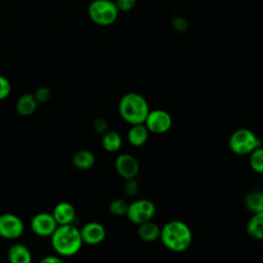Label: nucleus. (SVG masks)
Masks as SVG:
<instances>
[{"label": "nucleus", "mask_w": 263, "mask_h": 263, "mask_svg": "<svg viewBox=\"0 0 263 263\" xmlns=\"http://www.w3.org/2000/svg\"><path fill=\"white\" fill-rule=\"evenodd\" d=\"M11 93V83L7 77L0 74V101L7 99Z\"/></svg>", "instance_id": "b1692460"}, {"label": "nucleus", "mask_w": 263, "mask_h": 263, "mask_svg": "<svg viewBox=\"0 0 263 263\" xmlns=\"http://www.w3.org/2000/svg\"><path fill=\"white\" fill-rule=\"evenodd\" d=\"M119 10L114 0H92L87 6L89 20L101 27L113 25L118 18Z\"/></svg>", "instance_id": "20e7f679"}, {"label": "nucleus", "mask_w": 263, "mask_h": 263, "mask_svg": "<svg viewBox=\"0 0 263 263\" xmlns=\"http://www.w3.org/2000/svg\"><path fill=\"white\" fill-rule=\"evenodd\" d=\"M51 214L58 225L73 224L76 219L75 206L68 201H61L57 203Z\"/></svg>", "instance_id": "f8f14e48"}, {"label": "nucleus", "mask_w": 263, "mask_h": 263, "mask_svg": "<svg viewBox=\"0 0 263 263\" xmlns=\"http://www.w3.org/2000/svg\"><path fill=\"white\" fill-rule=\"evenodd\" d=\"M159 238L163 246L170 251L183 253L191 246L193 234L190 227L185 222L172 220L160 228Z\"/></svg>", "instance_id": "f257e3e1"}, {"label": "nucleus", "mask_w": 263, "mask_h": 263, "mask_svg": "<svg viewBox=\"0 0 263 263\" xmlns=\"http://www.w3.org/2000/svg\"><path fill=\"white\" fill-rule=\"evenodd\" d=\"M93 128L97 133L100 134H105L108 130V122L106 119L104 118H97L93 121Z\"/></svg>", "instance_id": "bb28decb"}, {"label": "nucleus", "mask_w": 263, "mask_h": 263, "mask_svg": "<svg viewBox=\"0 0 263 263\" xmlns=\"http://www.w3.org/2000/svg\"><path fill=\"white\" fill-rule=\"evenodd\" d=\"M124 191L129 196H134V195H136L138 193V191H139V184H138V182L136 181L135 178L134 179L125 180Z\"/></svg>", "instance_id": "a878e982"}, {"label": "nucleus", "mask_w": 263, "mask_h": 263, "mask_svg": "<svg viewBox=\"0 0 263 263\" xmlns=\"http://www.w3.org/2000/svg\"><path fill=\"white\" fill-rule=\"evenodd\" d=\"M58 223L55 222L51 213L40 212L33 216L30 222V227L32 231L39 237H50L54 230L58 227Z\"/></svg>", "instance_id": "1a4fd4ad"}, {"label": "nucleus", "mask_w": 263, "mask_h": 263, "mask_svg": "<svg viewBox=\"0 0 263 263\" xmlns=\"http://www.w3.org/2000/svg\"><path fill=\"white\" fill-rule=\"evenodd\" d=\"M122 145V139L120 135L115 130H107L102 137L103 148L110 153L117 152Z\"/></svg>", "instance_id": "aec40b11"}, {"label": "nucleus", "mask_w": 263, "mask_h": 263, "mask_svg": "<svg viewBox=\"0 0 263 263\" xmlns=\"http://www.w3.org/2000/svg\"><path fill=\"white\" fill-rule=\"evenodd\" d=\"M155 204L150 199L141 198L128 203L126 217L127 219L137 225L152 220L155 215Z\"/></svg>", "instance_id": "423d86ee"}, {"label": "nucleus", "mask_w": 263, "mask_h": 263, "mask_svg": "<svg viewBox=\"0 0 263 263\" xmlns=\"http://www.w3.org/2000/svg\"><path fill=\"white\" fill-rule=\"evenodd\" d=\"M79 230L83 243L88 246H97L106 237V229L99 222L85 223Z\"/></svg>", "instance_id": "9b49d317"}, {"label": "nucleus", "mask_w": 263, "mask_h": 263, "mask_svg": "<svg viewBox=\"0 0 263 263\" xmlns=\"http://www.w3.org/2000/svg\"><path fill=\"white\" fill-rule=\"evenodd\" d=\"M25 231L23 220L15 214L4 213L0 215V237L14 240L20 238Z\"/></svg>", "instance_id": "0eeeda50"}, {"label": "nucleus", "mask_w": 263, "mask_h": 263, "mask_svg": "<svg viewBox=\"0 0 263 263\" xmlns=\"http://www.w3.org/2000/svg\"><path fill=\"white\" fill-rule=\"evenodd\" d=\"M138 234L142 240L147 242H152L159 238L160 227L155 222L150 220L139 225Z\"/></svg>", "instance_id": "a211bd4d"}, {"label": "nucleus", "mask_w": 263, "mask_h": 263, "mask_svg": "<svg viewBox=\"0 0 263 263\" xmlns=\"http://www.w3.org/2000/svg\"><path fill=\"white\" fill-rule=\"evenodd\" d=\"M38 263H65L64 260L58 255H50L42 258Z\"/></svg>", "instance_id": "cd10ccee"}, {"label": "nucleus", "mask_w": 263, "mask_h": 263, "mask_svg": "<svg viewBox=\"0 0 263 263\" xmlns=\"http://www.w3.org/2000/svg\"><path fill=\"white\" fill-rule=\"evenodd\" d=\"M34 97L36 99V101L41 104H44V103H47L51 97H52V92H51V89L47 86H40L38 87L35 92H34Z\"/></svg>", "instance_id": "5701e85b"}, {"label": "nucleus", "mask_w": 263, "mask_h": 263, "mask_svg": "<svg viewBox=\"0 0 263 263\" xmlns=\"http://www.w3.org/2000/svg\"><path fill=\"white\" fill-rule=\"evenodd\" d=\"M95 162H96L95 154L91 151L86 149H82L75 152V154L72 157L73 165L80 171H87L91 168Z\"/></svg>", "instance_id": "dca6fc26"}, {"label": "nucleus", "mask_w": 263, "mask_h": 263, "mask_svg": "<svg viewBox=\"0 0 263 263\" xmlns=\"http://www.w3.org/2000/svg\"><path fill=\"white\" fill-rule=\"evenodd\" d=\"M7 260L9 263H32L33 256L27 246L15 242L7 250Z\"/></svg>", "instance_id": "ddd939ff"}, {"label": "nucleus", "mask_w": 263, "mask_h": 263, "mask_svg": "<svg viewBox=\"0 0 263 263\" xmlns=\"http://www.w3.org/2000/svg\"><path fill=\"white\" fill-rule=\"evenodd\" d=\"M38 107V102L36 101L34 93L26 92L18 97L15 103L16 112L24 117L31 116L35 113Z\"/></svg>", "instance_id": "4468645a"}, {"label": "nucleus", "mask_w": 263, "mask_h": 263, "mask_svg": "<svg viewBox=\"0 0 263 263\" xmlns=\"http://www.w3.org/2000/svg\"><path fill=\"white\" fill-rule=\"evenodd\" d=\"M228 146L232 153L242 156L249 155L257 147L261 146V141L253 130L241 127L230 135Z\"/></svg>", "instance_id": "39448f33"}, {"label": "nucleus", "mask_w": 263, "mask_h": 263, "mask_svg": "<svg viewBox=\"0 0 263 263\" xmlns=\"http://www.w3.org/2000/svg\"><path fill=\"white\" fill-rule=\"evenodd\" d=\"M249 163L251 168L257 174H263V147H257L249 154Z\"/></svg>", "instance_id": "412c9836"}, {"label": "nucleus", "mask_w": 263, "mask_h": 263, "mask_svg": "<svg viewBox=\"0 0 263 263\" xmlns=\"http://www.w3.org/2000/svg\"><path fill=\"white\" fill-rule=\"evenodd\" d=\"M115 170L124 180L134 179L140 171V164L136 157L130 154H119L115 159Z\"/></svg>", "instance_id": "9d476101"}, {"label": "nucleus", "mask_w": 263, "mask_h": 263, "mask_svg": "<svg viewBox=\"0 0 263 263\" xmlns=\"http://www.w3.org/2000/svg\"><path fill=\"white\" fill-rule=\"evenodd\" d=\"M243 204L252 214L263 212V190L254 189L248 192L245 196Z\"/></svg>", "instance_id": "f3484780"}, {"label": "nucleus", "mask_w": 263, "mask_h": 263, "mask_svg": "<svg viewBox=\"0 0 263 263\" xmlns=\"http://www.w3.org/2000/svg\"><path fill=\"white\" fill-rule=\"evenodd\" d=\"M51 247L60 257H72L82 248L80 230L73 224L59 225L50 236Z\"/></svg>", "instance_id": "f03ea898"}, {"label": "nucleus", "mask_w": 263, "mask_h": 263, "mask_svg": "<svg viewBox=\"0 0 263 263\" xmlns=\"http://www.w3.org/2000/svg\"><path fill=\"white\" fill-rule=\"evenodd\" d=\"M148 135L149 130L144 123L130 125L127 132V141L134 147H141L147 142Z\"/></svg>", "instance_id": "2eb2a0df"}, {"label": "nucleus", "mask_w": 263, "mask_h": 263, "mask_svg": "<svg viewBox=\"0 0 263 263\" xmlns=\"http://www.w3.org/2000/svg\"><path fill=\"white\" fill-rule=\"evenodd\" d=\"M127 206H128V203L124 199L116 198V199L111 201V203L109 205V211L112 215L117 216V217H121V216L126 215Z\"/></svg>", "instance_id": "4be33fe9"}, {"label": "nucleus", "mask_w": 263, "mask_h": 263, "mask_svg": "<svg viewBox=\"0 0 263 263\" xmlns=\"http://www.w3.org/2000/svg\"><path fill=\"white\" fill-rule=\"evenodd\" d=\"M247 234L257 240H263V212L253 214L247 223Z\"/></svg>", "instance_id": "6ab92c4d"}, {"label": "nucleus", "mask_w": 263, "mask_h": 263, "mask_svg": "<svg viewBox=\"0 0 263 263\" xmlns=\"http://www.w3.org/2000/svg\"><path fill=\"white\" fill-rule=\"evenodd\" d=\"M119 11L127 12L130 11L137 3V0H114Z\"/></svg>", "instance_id": "393cba45"}, {"label": "nucleus", "mask_w": 263, "mask_h": 263, "mask_svg": "<svg viewBox=\"0 0 263 263\" xmlns=\"http://www.w3.org/2000/svg\"><path fill=\"white\" fill-rule=\"evenodd\" d=\"M150 111L147 100L138 92L124 93L118 103L120 117L128 124H143Z\"/></svg>", "instance_id": "7ed1b4c3"}, {"label": "nucleus", "mask_w": 263, "mask_h": 263, "mask_svg": "<svg viewBox=\"0 0 263 263\" xmlns=\"http://www.w3.org/2000/svg\"><path fill=\"white\" fill-rule=\"evenodd\" d=\"M144 124L150 133L164 134L172 127L173 119L167 111L163 109H154L149 111Z\"/></svg>", "instance_id": "6e6552de"}]
</instances>
